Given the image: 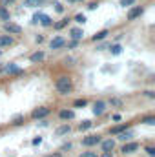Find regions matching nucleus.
<instances>
[{
  "label": "nucleus",
  "instance_id": "obj_10",
  "mask_svg": "<svg viewBox=\"0 0 155 157\" xmlns=\"http://www.w3.org/2000/svg\"><path fill=\"white\" fill-rule=\"evenodd\" d=\"M137 148H139V144H137V143H128V144H124V146H122V152H124V154H131V152H135Z\"/></svg>",
  "mask_w": 155,
  "mask_h": 157
},
{
  "label": "nucleus",
  "instance_id": "obj_19",
  "mask_svg": "<svg viewBox=\"0 0 155 157\" xmlns=\"http://www.w3.org/2000/svg\"><path fill=\"white\" fill-rule=\"evenodd\" d=\"M0 18H2V20H9V11H7L4 6L0 7Z\"/></svg>",
  "mask_w": 155,
  "mask_h": 157
},
{
  "label": "nucleus",
  "instance_id": "obj_18",
  "mask_svg": "<svg viewBox=\"0 0 155 157\" xmlns=\"http://www.w3.org/2000/svg\"><path fill=\"white\" fill-rule=\"evenodd\" d=\"M91 126H93V122H89V121H84V122H80V124H78V130H80V132H82V130H89Z\"/></svg>",
  "mask_w": 155,
  "mask_h": 157
},
{
  "label": "nucleus",
  "instance_id": "obj_21",
  "mask_svg": "<svg viewBox=\"0 0 155 157\" xmlns=\"http://www.w3.org/2000/svg\"><path fill=\"white\" fill-rule=\"evenodd\" d=\"M124 130H126V124H120V126L112 128V133H120V132H124Z\"/></svg>",
  "mask_w": 155,
  "mask_h": 157
},
{
  "label": "nucleus",
  "instance_id": "obj_14",
  "mask_svg": "<svg viewBox=\"0 0 155 157\" xmlns=\"http://www.w3.org/2000/svg\"><path fill=\"white\" fill-rule=\"evenodd\" d=\"M11 44H13V39H11L9 35H2V37H0V48H2V46H11Z\"/></svg>",
  "mask_w": 155,
  "mask_h": 157
},
{
  "label": "nucleus",
  "instance_id": "obj_20",
  "mask_svg": "<svg viewBox=\"0 0 155 157\" xmlns=\"http://www.w3.org/2000/svg\"><path fill=\"white\" fill-rule=\"evenodd\" d=\"M106 35H108V31L104 29V31H99L97 35H93V40L97 42V40H102V39H106Z\"/></svg>",
  "mask_w": 155,
  "mask_h": 157
},
{
  "label": "nucleus",
  "instance_id": "obj_17",
  "mask_svg": "<svg viewBox=\"0 0 155 157\" xmlns=\"http://www.w3.org/2000/svg\"><path fill=\"white\" fill-rule=\"evenodd\" d=\"M71 37L75 40H80L84 37V33H82V29H77V28H75V29H71Z\"/></svg>",
  "mask_w": 155,
  "mask_h": 157
},
{
  "label": "nucleus",
  "instance_id": "obj_11",
  "mask_svg": "<svg viewBox=\"0 0 155 157\" xmlns=\"http://www.w3.org/2000/svg\"><path fill=\"white\" fill-rule=\"evenodd\" d=\"M113 148H115V141H112V139L102 141V150H104V152H112Z\"/></svg>",
  "mask_w": 155,
  "mask_h": 157
},
{
  "label": "nucleus",
  "instance_id": "obj_15",
  "mask_svg": "<svg viewBox=\"0 0 155 157\" xmlns=\"http://www.w3.org/2000/svg\"><path fill=\"white\" fill-rule=\"evenodd\" d=\"M59 115H60V119H73V117H75L73 110H62Z\"/></svg>",
  "mask_w": 155,
  "mask_h": 157
},
{
  "label": "nucleus",
  "instance_id": "obj_39",
  "mask_svg": "<svg viewBox=\"0 0 155 157\" xmlns=\"http://www.w3.org/2000/svg\"><path fill=\"white\" fill-rule=\"evenodd\" d=\"M39 2H44V0H39Z\"/></svg>",
  "mask_w": 155,
  "mask_h": 157
},
{
  "label": "nucleus",
  "instance_id": "obj_36",
  "mask_svg": "<svg viewBox=\"0 0 155 157\" xmlns=\"http://www.w3.org/2000/svg\"><path fill=\"white\" fill-rule=\"evenodd\" d=\"M102 157H112V155H110V152H104V155Z\"/></svg>",
  "mask_w": 155,
  "mask_h": 157
},
{
  "label": "nucleus",
  "instance_id": "obj_30",
  "mask_svg": "<svg viewBox=\"0 0 155 157\" xmlns=\"http://www.w3.org/2000/svg\"><path fill=\"white\" fill-rule=\"evenodd\" d=\"M146 152H148V155H150V157L155 155V148H152V146H148V148H146Z\"/></svg>",
  "mask_w": 155,
  "mask_h": 157
},
{
  "label": "nucleus",
  "instance_id": "obj_34",
  "mask_svg": "<svg viewBox=\"0 0 155 157\" xmlns=\"http://www.w3.org/2000/svg\"><path fill=\"white\" fill-rule=\"evenodd\" d=\"M13 2H15V0H2V4H4V6H7V4H13Z\"/></svg>",
  "mask_w": 155,
  "mask_h": 157
},
{
  "label": "nucleus",
  "instance_id": "obj_33",
  "mask_svg": "<svg viewBox=\"0 0 155 157\" xmlns=\"http://www.w3.org/2000/svg\"><path fill=\"white\" fill-rule=\"evenodd\" d=\"M88 7H89V9H95V7H97V2H91V4H89Z\"/></svg>",
  "mask_w": 155,
  "mask_h": 157
},
{
  "label": "nucleus",
  "instance_id": "obj_26",
  "mask_svg": "<svg viewBox=\"0 0 155 157\" xmlns=\"http://www.w3.org/2000/svg\"><path fill=\"white\" fill-rule=\"evenodd\" d=\"M75 22H78V24H84V22H86V17H84V15H77V17H75Z\"/></svg>",
  "mask_w": 155,
  "mask_h": 157
},
{
  "label": "nucleus",
  "instance_id": "obj_3",
  "mask_svg": "<svg viewBox=\"0 0 155 157\" xmlns=\"http://www.w3.org/2000/svg\"><path fill=\"white\" fill-rule=\"evenodd\" d=\"M99 143H100V135H88L86 139H82L84 146H93V144H99Z\"/></svg>",
  "mask_w": 155,
  "mask_h": 157
},
{
  "label": "nucleus",
  "instance_id": "obj_24",
  "mask_svg": "<svg viewBox=\"0 0 155 157\" xmlns=\"http://www.w3.org/2000/svg\"><path fill=\"white\" fill-rule=\"evenodd\" d=\"M88 102H86V99H78V101H75V104L73 106H77V108H80V106H86Z\"/></svg>",
  "mask_w": 155,
  "mask_h": 157
},
{
  "label": "nucleus",
  "instance_id": "obj_4",
  "mask_svg": "<svg viewBox=\"0 0 155 157\" xmlns=\"http://www.w3.org/2000/svg\"><path fill=\"white\" fill-rule=\"evenodd\" d=\"M104 110H106V102L97 101V102H95V106H93V113H95V115H102V113H104Z\"/></svg>",
  "mask_w": 155,
  "mask_h": 157
},
{
  "label": "nucleus",
  "instance_id": "obj_8",
  "mask_svg": "<svg viewBox=\"0 0 155 157\" xmlns=\"http://www.w3.org/2000/svg\"><path fill=\"white\" fill-rule=\"evenodd\" d=\"M4 71H7V73H22V68L17 66V64H6Z\"/></svg>",
  "mask_w": 155,
  "mask_h": 157
},
{
  "label": "nucleus",
  "instance_id": "obj_29",
  "mask_svg": "<svg viewBox=\"0 0 155 157\" xmlns=\"http://www.w3.org/2000/svg\"><path fill=\"white\" fill-rule=\"evenodd\" d=\"M80 157H97V154H95V152H84Z\"/></svg>",
  "mask_w": 155,
  "mask_h": 157
},
{
  "label": "nucleus",
  "instance_id": "obj_25",
  "mask_svg": "<svg viewBox=\"0 0 155 157\" xmlns=\"http://www.w3.org/2000/svg\"><path fill=\"white\" fill-rule=\"evenodd\" d=\"M66 24H68V18H66V20H60V22H57V24H55V28H57V29H62Z\"/></svg>",
  "mask_w": 155,
  "mask_h": 157
},
{
  "label": "nucleus",
  "instance_id": "obj_38",
  "mask_svg": "<svg viewBox=\"0 0 155 157\" xmlns=\"http://www.w3.org/2000/svg\"><path fill=\"white\" fill-rule=\"evenodd\" d=\"M68 2H82V0H68Z\"/></svg>",
  "mask_w": 155,
  "mask_h": 157
},
{
  "label": "nucleus",
  "instance_id": "obj_32",
  "mask_svg": "<svg viewBox=\"0 0 155 157\" xmlns=\"http://www.w3.org/2000/svg\"><path fill=\"white\" fill-rule=\"evenodd\" d=\"M112 104H115V106H120V104H122V102H120V101H119V99H112Z\"/></svg>",
  "mask_w": 155,
  "mask_h": 157
},
{
  "label": "nucleus",
  "instance_id": "obj_23",
  "mask_svg": "<svg viewBox=\"0 0 155 157\" xmlns=\"http://www.w3.org/2000/svg\"><path fill=\"white\" fill-rule=\"evenodd\" d=\"M120 51H122V48H120L119 44H115V46H112V53H113V55H119Z\"/></svg>",
  "mask_w": 155,
  "mask_h": 157
},
{
  "label": "nucleus",
  "instance_id": "obj_1",
  "mask_svg": "<svg viewBox=\"0 0 155 157\" xmlns=\"http://www.w3.org/2000/svg\"><path fill=\"white\" fill-rule=\"evenodd\" d=\"M57 91L62 93V95H68L71 91V78L68 77H60L57 80Z\"/></svg>",
  "mask_w": 155,
  "mask_h": 157
},
{
  "label": "nucleus",
  "instance_id": "obj_37",
  "mask_svg": "<svg viewBox=\"0 0 155 157\" xmlns=\"http://www.w3.org/2000/svg\"><path fill=\"white\" fill-rule=\"evenodd\" d=\"M51 157H62V155L60 154H55V155H51Z\"/></svg>",
  "mask_w": 155,
  "mask_h": 157
},
{
  "label": "nucleus",
  "instance_id": "obj_35",
  "mask_svg": "<svg viewBox=\"0 0 155 157\" xmlns=\"http://www.w3.org/2000/svg\"><path fill=\"white\" fill-rule=\"evenodd\" d=\"M40 143H42V139H40V137H37V139L33 141V144H40Z\"/></svg>",
  "mask_w": 155,
  "mask_h": 157
},
{
  "label": "nucleus",
  "instance_id": "obj_22",
  "mask_svg": "<svg viewBox=\"0 0 155 157\" xmlns=\"http://www.w3.org/2000/svg\"><path fill=\"white\" fill-rule=\"evenodd\" d=\"M142 122H144V124L153 126V124H155V117H144V119H142Z\"/></svg>",
  "mask_w": 155,
  "mask_h": 157
},
{
  "label": "nucleus",
  "instance_id": "obj_28",
  "mask_svg": "<svg viewBox=\"0 0 155 157\" xmlns=\"http://www.w3.org/2000/svg\"><path fill=\"white\" fill-rule=\"evenodd\" d=\"M131 4H135V0H120V6H131Z\"/></svg>",
  "mask_w": 155,
  "mask_h": 157
},
{
  "label": "nucleus",
  "instance_id": "obj_7",
  "mask_svg": "<svg viewBox=\"0 0 155 157\" xmlns=\"http://www.w3.org/2000/svg\"><path fill=\"white\" fill-rule=\"evenodd\" d=\"M141 13H142V9H141V6H137V7H133V9H130V13H128V20H135L137 17H141Z\"/></svg>",
  "mask_w": 155,
  "mask_h": 157
},
{
  "label": "nucleus",
  "instance_id": "obj_40",
  "mask_svg": "<svg viewBox=\"0 0 155 157\" xmlns=\"http://www.w3.org/2000/svg\"><path fill=\"white\" fill-rule=\"evenodd\" d=\"M0 71H2V68H0Z\"/></svg>",
  "mask_w": 155,
  "mask_h": 157
},
{
  "label": "nucleus",
  "instance_id": "obj_6",
  "mask_svg": "<svg viewBox=\"0 0 155 157\" xmlns=\"http://www.w3.org/2000/svg\"><path fill=\"white\" fill-rule=\"evenodd\" d=\"M6 31H9V33H15V35H18L20 31H22V28L20 26H17V24H11V22H6Z\"/></svg>",
  "mask_w": 155,
  "mask_h": 157
},
{
  "label": "nucleus",
  "instance_id": "obj_2",
  "mask_svg": "<svg viewBox=\"0 0 155 157\" xmlns=\"http://www.w3.org/2000/svg\"><path fill=\"white\" fill-rule=\"evenodd\" d=\"M42 26H51L53 24V20H51V17H47V15H42V13H37L35 17H33V22H39Z\"/></svg>",
  "mask_w": 155,
  "mask_h": 157
},
{
  "label": "nucleus",
  "instance_id": "obj_16",
  "mask_svg": "<svg viewBox=\"0 0 155 157\" xmlns=\"http://www.w3.org/2000/svg\"><path fill=\"white\" fill-rule=\"evenodd\" d=\"M131 137H133L131 132H120V133H119V139H120V141H130Z\"/></svg>",
  "mask_w": 155,
  "mask_h": 157
},
{
  "label": "nucleus",
  "instance_id": "obj_5",
  "mask_svg": "<svg viewBox=\"0 0 155 157\" xmlns=\"http://www.w3.org/2000/svg\"><path fill=\"white\" fill-rule=\"evenodd\" d=\"M49 113V108H37V110H33V119H42V117H46Z\"/></svg>",
  "mask_w": 155,
  "mask_h": 157
},
{
  "label": "nucleus",
  "instance_id": "obj_12",
  "mask_svg": "<svg viewBox=\"0 0 155 157\" xmlns=\"http://www.w3.org/2000/svg\"><path fill=\"white\" fill-rule=\"evenodd\" d=\"M70 130H71V128H70V124H62V126H59V128L55 130V135H66Z\"/></svg>",
  "mask_w": 155,
  "mask_h": 157
},
{
  "label": "nucleus",
  "instance_id": "obj_31",
  "mask_svg": "<svg viewBox=\"0 0 155 157\" xmlns=\"http://www.w3.org/2000/svg\"><path fill=\"white\" fill-rule=\"evenodd\" d=\"M55 9H57L59 13H62V11H64V7H62V4H59V2L55 4Z\"/></svg>",
  "mask_w": 155,
  "mask_h": 157
},
{
  "label": "nucleus",
  "instance_id": "obj_27",
  "mask_svg": "<svg viewBox=\"0 0 155 157\" xmlns=\"http://www.w3.org/2000/svg\"><path fill=\"white\" fill-rule=\"evenodd\" d=\"M26 6H29V7H35V6H39V0H26Z\"/></svg>",
  "mask_w": 155,
  "mask_h": 157
},
{
  "label": "nucleus",
  "instance_id": "obj_9",
  "mask_svg": "<svg viewBox=\"0 0 155 157\" xmlns=\"http://www.w3.org/2000/svg\"><path fill=\"white\" fill-rule=\"evenodd\" d=\"M66 44V40L62 39V37H57V39H53L49 42V46H51V49H59V48H62Z\"/></svg>",
  "mask_w": 155,
  "mask_h": 157
},
{
  "label": "nucleus",
  "instance_id": "obj_13",
  "mask_svg": "<svg viewBox=\"0 0 155 157\" xmlns=\"http://www.w3.org/2000/svg\"><path fill=\"white\" fill-rule=\"evenodd\" d=\"M44 57H46V55H44L42 51H37V53H33V55L29 57V60H31V62H40V60H44Z\"/></svg>",
  "mask_w": 155,
  "mask_h": 157
}]
</instances>
